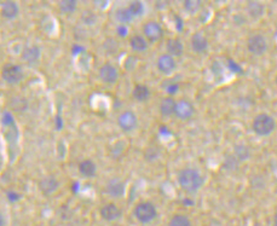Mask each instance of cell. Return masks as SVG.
I'll use <instances>...</instances> for the list:
<instances>
[{"label":"cell","mask_w":277,"mask_h":226,"mask_svg":"<svg viewBox=\"0 0 277 226\" xmlns=\"http://www.w3.org/2000/svg\"><path fill=\"white\" fill-rule=\"evenodd\" d=\"M178 184L186 194H195L204 186V177L195 168H183L178 173Z\"/></svg>","instance_id":"cell-1"},{"label":"cell","mask_w":277,"mask_h":226,"mask_svg":"<svg viewBox=\"0 0 277 226\" xmlns=\"http://www.w3.org/2000/svg\"><path fill=\"white\" fill-rule=\"evenodd\" d=\"M277 122L273 115L268 113L258 114L252 121V129L259 137H268L276 129Z\"/></svg>","instance_id":"cell-2"},{"label":"cell","mask_w":277,"mask_h":226,"mask_svg":"<svg viewBox=\"0 0 277 226\" xmlns=\"http://www.w3.org/2000/svg\"><path fill=\"white\" fill-rule=\"evenodd\" d=\"M134 217L142 224H149L153 220L155 219L158 216V211H156V207L153 205L152 202H141L134 207Z\"/></svg>","instance_id":"cell-3"},{"label":"cell","mask_w":277,"mask_h":226,"mask_svg":"<svg viewBox=\"0 0 277 226\" xmlns=\"http://www.w3.org/2000/svg\"><path fill=\"white\" fill-rule=\"evenodd\" d=\"M247 51L253 56H263L268 51V41L264 35L253 34L247 39Z\"/></svg>","instance_id":"cell-4"},{"label":"cell","mask_w":277,"mask_h":226,"mask_svg":"<svg viewBox=\"0 0 277 226\" xmlns=\"http://www.w3.org/2000/svg\"><path fill=\"white\" fill-rule=\"evenodd\" d=\"M1 78L10 85H16L23 80V70L20 65L7 63L1 69Z\"/></svg>","instance_id":"cell-5"},{"label":"cell","mask_w":277,"mask_h":226,"mask_svg":"<svg viewBox=\"0 0 277 226\" xmlns=\"http://www.w3.org/2000/svg\"><path fill=\"white\" fill-rule=\"evenodd\" d=\"M143 37L150 43H156L164 37V29L159 22L148 21L143 24Z\"/></svg>","instance_id":"cell-6"},{"label":"cell","mask_w":277,"mask_h":226,"mask_svg":"<svg viewBox=\"0 0 277 226\" xmlns=\"http://www.w3.org/2000/svg\"><path fill=\"white\" fill-rule=\"evenodd\" d=\"M195 115V107L194 104L191 103L190 101L188 99H179L177 101V104H175V112H174V116L182 121L190 120L191 117Z\"/></svg>","instance_id":"cell-7"},{"label":"cell","mask_w":277,"mask_h":226,"mask_svg":"<svg viewBox=\"0 0 277 226\" xmlns=\"http://www.w3.org/2000/svg\"><path fill=\"white\" fill-rule=\"evenodd\" d=\"M117 125L123 132H131L138 125V118H137V115L133 112L126 110V112H122L117 117Z\"/></svg>","instance_id":"cell-8"},{"label":"cell","mask_w":277,"mask_h":226,"mask_svg":"<svg viewBox=\"0 0 277 226\" xmlns=\"http://www.w3.org/2000/svg\"><path fill=\"white\" fill-rule=\"evenodd\" d=\"M156 67L158 70L160 71L164 75H169L175 70L177 68V62H175L174 57L169 56L168 54H163L159 56L158 60H156Z\"/></svg>","instance_id":"cell-9"},{"label":"cell","mask_w":277,"mask_h":226,"mask_svg":"<svg viewBox=\"0 0 277 226\" xmlns=\"http://www.w3.org/2000/svg\"><path fill=\"white\" fill-rule=\"evenodd\" d=\"M100 78L106 84H115L119 79V71L111 63H106L100 69Z\"/></svg>","instance_id":"cell-10"},{"label":"cell","mask_w":277,"mask_h":226,"mask_svg":"<svg viewBox=\"0 0 277 226\" xmlns=\"http://www.w3.org/2000/svg\"><path fill=\"white\" fill-rule=\"evenodd\" d=\"M190 45L194 52L196 54H205L210 48V41L206 38L205 34L197 32L195 34H193L190 39Z\"/></svg>","instance_id":"cell-11"},{"label":"cell","mask_w":277,"mask_h":226,"mask_svg":"<svg viewBox=\"0 0 277 226\" xmlns=\"http://www.w3.org/2000/svg\"><path fill=\"white\" fill-rule=\"evenodd\" d=\"M104 191H106V194H108L109 196L114 198H119L125 194V184L117 178L111 179V180L106 184Z\"/></svg>","instance_id":"cell-12"},{"label":"cell","mask_w":277,"mask_h":226,"mask_svg":"<svg viewBox=\"0 0 277 226\" xmlns=\"http://www.w3.org/2000/svg\"><path fill=\"white\" fill-rule=\"evenodd\" d=\"M58 186H59L58 180H57L55 177H52V175L44 177L39 183L40 191L43 192L44 195H46V196H50V195L55 194V192L57 191V189H58Z\"/></svg>","instance_id":"cell-13"},{"label":"cell","mask_w":277,"mask_h":226,"mask_svg":"<svg viewBox=\"0 0 277 226\" xmlns=\"http://www.w3.org/2000/svg\"><path fill=\"white\" fill-rule=\"evenodd\" d=\"M101 217L107 222H114L121 217V209L114 203H108L101 208Z\"/></svg>","instance_id":"cell-14"},{"label":"cell","mask_w":277,"mask_h":226,"mask_svg":"<svg viewBox=\"0 0 277 226\" xmlns=\"http://www.w3.org/2000/svg\"><path fill=\"white\" fill-rule=\"evenodd\" d=\"M246 12L252 20H259L264 16L265 6L260 1H248L246 4Z\"/></svg>","instance_id":"cell-15"},{"label":"cell","mask_w":277,"mask_h":226,"mask_svg":"<svg viewBox=\"0 0 277 226\" xmlns=\"http://www.w3.org/2000/svg\"><path fill=\"white\" fill-rule=\"evenodd\" d=\"M166 50L169 56L177 58V57H182L183 54H184V45L179 39L172 38V39L167 40Z\"/></svg>","instance_id":"cell-16"},{"label":"cell","mask_w":277,"mask_h":226,"mask_svg":"<svg viewBox=\"0 0 277 226\" xmlns=\"http://www.w3.org/2000/svg\"><path fill=\"white\" fill-rule=\"evenodd\" d=\"M175 104L177 101L173 97H164L160 102V114L165 117H171L174 115L175 112Z\"/></svg>","instance_id":"cell-17"},{"label":"cell","mask_w":277,"mask_h":226,"mask_svg":"<svg viewBox=\"0 0 277 226\" xmlns=\"http://www.w3.org/2000/svg\"><path fill=\"white\" fill-rule=\"evenodd\" d=\"M1 16L6 20H13L20 13V7L15 1H5L1 4V9H0Z\"/></svg>","instance_id":"cell-18"},{"label":"cell","mask_w":277,"mask_h":226,"mask_svg":"<svg viewBox=\"0 0 277 226\" xmlns=\"http://www.w3.org/2000/svg\"><path fill=\"white\" fill-rule=\"evenodd\" d=\"M22 58L29 64L37 63L40 58V49L38 46H28L22 52Z\"/></svg>","instance_id":"cell-19"},{"label":"cell","mask_w":277,"mask_h":226,"mask_svg":"<svg viewBox=\"0 0 277 226\" xmlns=\"http://www.w3.org/2000/svg\"><path fill=\"white\" fill-rule=\"evenodd\" d=\"M79 172L81 173V175L86 178H92L96 175L97 172V167H96L95 162L91 160H84L79 164Z\"/></svg>","instance_id":"cell-20"},{"label":"cell","mask_w":277,"mask_h":226,"mask_svg":"<svg viewBox=\"0 0 277 226\" xmlns=\"http://www.w3.org/2000/svg\"><path fill=\"white\" fill-rule=\"evenodd\" d=\"M133 98L138 102H145L148 101L150 97V90L147 85L143 84H138L134 86V89L132 91Z\"/></svg>","instance_id":"cell-21"},{"label":"cell","mask_w":277,"mask_h":226,"mask_svg":"<svg viewBox=\"0 0 277 226\" xmlns=\"http://www.w3.org/2000/svg\"><path fill=\"white\" fill-rule=\"evenodd\" d=\"M130 46L133 51L144 52L148 50V40L143 35H133L130 40Z\"/></svg>","instance_id":"cell-22"},{"label":"cell","mask_w":277,"mask_h":226,"mask_svg":"<svg viewBox=\"0 0 277 226\" xmlns=\"http://www.w3.org/2000/svg\"><path fill=\"white\" fill-rule=\"evenodd\" d=\"M115 18H116V21L120 22L122 26H125L126 23H130V22L133 20V16L131 15L130 10H128L127 7H125V9L116 10V12H115Z\"/></svg>","instance_id":"cell-23"},{"label":"cell","mask_w":277,"mask_h":226,"mask_svg":"<svg viewBox=\"0 0 277 226\" xmlns=\"http://www.w3.org/2000/svg\"><path fill=\"white\" fill-rule=\"evenodd\" d=\"M168 226H193L191 225L190 219L184 214H174L169 219Z\"/></svg>","instance_id":"cell-24"},{"label":"cell","mask_w":277,"mask_h":226,"mask_svg":"<svg viewBox=\"0 0 277 226\" xmlns=\"http://www.w3.org/2000/svg\"><path fill=\"white\" fill-rule=\"evenodd\" d=\"M183 6H184L186 12L190 13V15H195L196 12L201 10L202 1H200V0H186L183 2Z\"/></svg>","instance_id":"cell-25"},{"label":"cell","mask_w":277,"mask_h":226,"mask_svg":"<svg viewBox=\"0 0 277 226\" xmlns=\"http://www.w3.org/2000/svg\"><path fill=\"white\" fill-rule=\"evenodd\" d=\"M58 7L62 12L73 13L78 7V1H75V0H62L58 2Z\"/></svg>","instance_id":"cell-26"},{"label":"cell","mask_w":277,"mask_h":226,"mask_svg":"<svg viewBox=\"0 0 277 226\" xmlns=\"http://www.w3.org/2000/svg\"><path fill=\"white\" fill-rule=\"evenodd\" d=\"M128 10H130L131 15L134 17H138V16L143 15L144 12V5L142 4L141 1H132L130 5H128L127 7Z\"/></svg>","instance_id":"cell-27"},{"label":"cell","mask_w":277,"mask_h":226,"mask_svg":"<svg viewBox=\"0 0 277 226\" xmlns=\"http://www.w3.org/2000/svg\"><path fill=\"white\" fill-rule=\"evenodd\" d=\"M82 21L85 22V24H89V26H91V24L96 23L97 17H96V15L92 12V11H86V12L82 15Z\"/></svg>","instance_id":"cell-28"},{"label":"cell","mask_w":277,"mask_h":226,"mask_svg":"<svg viewBox=\"0 0 277 226\" xmlns=\"http://www.w3.org/2000/svg\"><path fill=\"white\" fill-rule=\"evenodd\" d=\"M116 32L120 37H125V35L127 34V28H126L125 26H120V27H117Z\"/></svg>","instance_id":"cell-29"},{"label":"cell","mask_w":277,"mask_h":226,"mask_svg":"<svg viewBox=\"0 0 277 226\" xmlns=\"http://www.w3.org/2000/svg\"><path fill=\"white\" fill-rule=\"evenodd\" d=\"M0 226H5V218L1 212H0Z\"/></svg>","instance_id":"cell-30"},{"label":"cell","mask_w":277,"mask_h":226,"mask_svg":"<svg viewBox=\"0 0 277 226\" xmlns=\"http://www.w3.org/2000/svg\"><path fill=\"white\" fill-rule=\"evenodd\" d=\"M274 225L277 226V212L275 213V216H274Z\"/></svg>","instance_id":"cell-31"},{"label":"cell","mask_w":277,"mask_h":226,"mask_svg":"<svg viewBox=\"0 0 277 226\" xmlns=\"http://www.w3.org/2000/svg\"><path fill=\"white\" fill-rule=\"evenodd\" d=\"M275 85L277 86V74H276V76H275Z\"/></svg>","instance_id":"cell-32"},{"label":"cell","mask_w":277,"mask_h":226,"mask_svg":"<svg viewBox=\"0 0 277 226\" xmlns=\"http://www.w3.org/2000/svg\"><path fill=\"white\" fill-rule=\"evenodd\" d=\"M273 226H276V225H274V224H273Z\"/></svg>","instance_id":"cell-33"}]
</instances>
